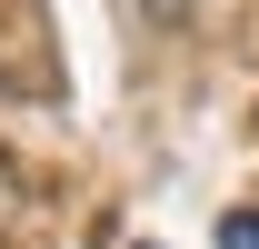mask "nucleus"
<instances>
[{
	"label": "nucleus",
	"mask_w": 259,
	"mask_h": 249,
	"mask_svg": "<svg viewBox=\"0 0 259 249\" xmlns=\"http://www.w3.org/2000/svg\"><path fill=\"white\" fill-rule=\"evenodd\" d=\"M220 249H259V210H239V219H220Z\"/></svg>",
	"instance_id": "f257e3e1"
},
{
	"label": "nucleus",
	"mask_w": 259,
	"mask_h": 249,
	"mask_svg": "<svg viewBox=\"0 0 259 249\" xmlns=\"http://www.w3.org/2000/svg\"><path fill=\"white\" fill-rule=\"evenodd\" d=\"M10 219H20V170L0 159V239H10Z\"/></svg>",
	"instance_id": "f03ea898"
},
{
	"label": "nucleus",
	"mask_w": 259,
	"mask_h": 249,
	"mask_svg": "<svg viewBox=\"0 0 259 249\" xmlns=\"http://www.w3.org/2000/svg\"><path fill=\"white\" fill-rule=\"evenodd\" d=\"M150 10H190V0H150Z\"/></svg>",
	"instance_id": "7ed1b4c3"
}]
</instances>
